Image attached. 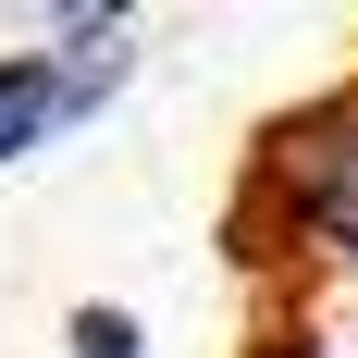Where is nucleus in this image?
<instances>
[{"instance_id":"nucleus-1","label":"nucleus","mask_w":358,"mask_h":358,"mask_svg":"<svg viewBox=\"0 0 358 358\" xmlns=\"http://www.w3.org/2000/svg\"><path fill=\"white\" fill-rule=\"evenodd\" d=\"M272 173L296 185L309 235L358 272V87H346V99H322V111H296L285 136H272Z\"/></svg>"},{"instance_id":"nucleus-3","label":"nucleus","mask_w":358,"mask_h":358,"mask_svg":"<svg viewBox=\"0 0 358 358\" xmlns=\"http://www.w3.org/2000/svg\"><path fill=\"white\" fill-rule=\"evenodd\" d=\"M74 358H136V322L124 309H74Z\"/></svg>"},{"instance_id":"nucleus-2","label":"nucleus","mask_w":358,"mask_h":358,"mask_svg":"<svg viewBox=\"0 0 358 358\" xmlns=\"http://www.w3.org/2000/svg\"><path fill=\"white\" fill-rule=\"evenodd\" d=\"M62 124H74V99H62V74H50V50H13L0 62V161L50 148Z\"/></svg>"}]
</instances>
